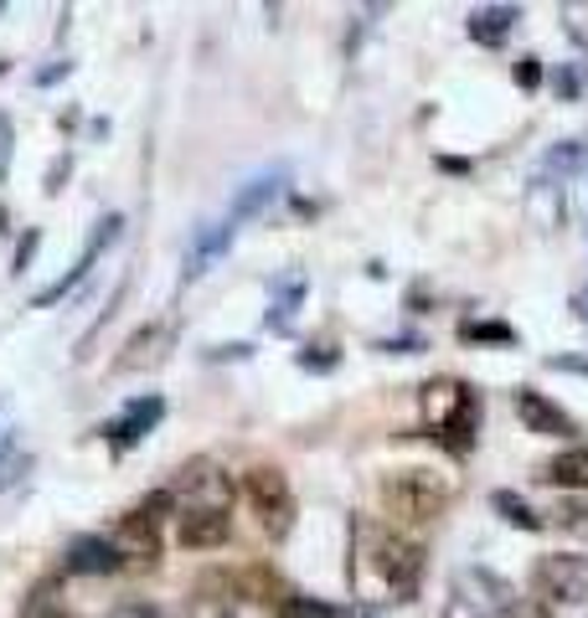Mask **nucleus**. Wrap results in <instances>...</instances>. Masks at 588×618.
<instances>
[{
  "label": "nucleus",
  "mask_w": 588,
  "mask_h": 618,
  "mask_svg": "<svg viewBox=\"0 0 588 618\" xmlns=\"http://www.w3.org/2000/svg\"><path fill=\"white\" fill-rule=\"evenodd\" d=\"M346 582L367 603H408L424 582V546L397 536L392 526L352 521V561Z\"/></svg>",
  "instance_id": "obj_1"
},
{
  "label": "nucleus",
  "mask_w": 588,
  "mask_h": 618,
  "mask_svg": "<svg viewBox=\"0 0 588 618\" xmlns=\"http://www.w3.org/2000/svg\"><path fill=\"white\" fill-rule=\"evenodd\" d=\"M418 403H424V428H429L433 444H444L450 454L465 459L475 448V428H480V397H475V386L460 382V376H433V382H424Z\"/></svg>",
  "instance_id": "obj_2"
},
{
  "label": "nucleus",
  "mask_w": 588,
  "mask_h": 618,
  "mask_svg": "<svg viewBox=\"0 0 588 618\" xmlns=\"http://www.w3.org/2000/svg\"><path fill=\"white\" fill-rule=\"evenodd\" d=\"M454 495H460V480L439 469H397L382 480V510L392 521H433L439 510L454 505Z\"/></svg>",
  "instance_id": "obj_3"
},
{
  "label": "nucleus",
  "mask_w": 588,
  "mask_h": 618,
  "mask_svg": "<svg viewBox=\"0 0 588 618\" xmlns=\"http://www.w3.org/2000/svg\"><path fill=\"white\" fill-rule=\"evenodd\" d=\"M531 593L548 608H584L588 603V557L578 552H552V557H537L531 567Z\"/></svg>",
  "instance_id": "obj_4"
},
{
  "label": "nucleus",
  "mask_w": 588,
  "mask_h": 618,
  "mask_svg": "<svg viewBox=\"0 0 588 618\" xmlns=\"http://www.w3.org/2000/svg\"><path fill=\"white\" fill-rule=\"evenodd\" d=\"M243 495H248L258 526H264L269 536H274V541L290 536V526H294V490H290V480H284V469H274V464H254V469L243 474Z\"/></svg>",
  "instance_id": "obj_5"
},
{
  "label": "nucleus",
  "mask_w": 588,
  "mask_h": 618,
  "mask_svg": "<svg viewBox=\"0 0 588 618\" xmlns=\"http://www.w3.org/2000/svg\"><path fill=\"white\" fill-rule=\"evenodd\" d=\"M166 490H171L176 510H228V505H233V480H228L222 464H212V459L181 464Z\"/></svg>",
  "instance_id": "obj_6"
},
{
  "label": "nucleus",
  "mask_w": 588,
  "mask_h": 618,
  "mask_svg": "<svg viewBox=\"0 0 588 618\" xmlns=\"http://www.w3.org/2000/svg\"><path fill=\"white\" fill-rule=\"evenodd\" d=\"M114 552L119 561H135V567H156L160 557V516H150L145 505H135L124 521L114 526Z\"/></svg>",
  "instance_id": "obj_7"
},
{
  "label": "nucleus",
  "mask_w": 588,
  "mask_h": 618,
  "mask_svg": "<svg viewBox=\"0 0 588 618\" xmlns=\"http://www.w3.org/2000/svg\"><path fill=\"white\" fill-rule=\"evenodd\" d=\"M511 407H516L522 428H527V433H537V438H573V433H578V423H573L568 412L552 403V397H542L537 386H516Z\"/></svg>",
  "instance_id": "obj_8"
},
{
  "label": "nucleus",
  "mask_w": 588,
  "mask_h": 618,
  "mask_svg": "<svg viewBox=\"0 0 588 618\" xmlns=\"http://www.w3.org/2000/svg\"><path fill=\"white\" fill-rule=\"evenodd\" d=\"M454 593H460V603L465 608H475V614H506L511 603H516V593H511L506 578H495V572H486V567H465L460 578H454Z\"/></svg>",
  "instance_id": "obj_9"
},
{
  "label": "nucleus",
  "mask_w": 588,
  "mask_h": 618,
  "mask_svg": "<svg viewBox=\"0 0 588 618\" xmlns=\"http://www.w3.org/2000/svg\"><path fill=\"white\" fill-rule=\"evenodd\" d=\"M160 418H166V397H160V392H150V397H135V403L124 407L114 423H103L98 433H103V438H109V444L124 454V448H135L139 438H145V433L160 423Z\"/></svg>",
  "instance_id": "obj_10"
},
{
  "label": "nucleus",
  "mask_w": 588,
  "mask_h": 618,
  "mask_svg": "<svg viewBox=\"0 0 588 618\" xmlns=\"http://www.w3.org/2000/svg\"><path fill=\"white\" fill-rule=\"evenodd\" d=\"M284 186H290V171H284V165H274V171H258L254 181H243V186H237L233 191V207H228V222H254L258 212H269V207H274V196L284 191Z\"/></svg>",
  "instance_id": "obj_11"
},
{
  "label": "nucleus",
  "mask_w": 588,
  "mask_h": 618,
  "mask_svg": "<svg viewBox=\"0 0 588 618\" xmlns=\"http://www.w3.org/2000/svg\"><path fill=\"white\" fill-rule=\"evenodd\" d=\"M62 567H68L73 578H109V572H119L124 561H119L109 536H73L68 541V552H62Z\"/></svg>",
  "instance_id": "obj_12"
},
{
  "label": "nucleus",
  "mask_w": 588,
  "mask_h": 618,
  "mask_svg": "<svg viewBox=\"0 0 588 618\" xmlns=\"http://www.w3.org/2000/svg\"><path fill=\"white\" fill-rule=\"evenodd\" d=\"M228 536H233V516L228 510H181L176 541L186 552H217V546H228Z\"/></svg>",
  "instance_id": "obj_13"
},
{
  "label": "nucleus",
  "mask_w": 588,
  "mask_h": 618,
  "mask_svg": "<svg viewBox=\"0 0 588 618\" xmlns=\"http://www.w3.org/2000/svg\"><path fill=\"white\" fill-rule=\"evenodd\" d=\"M233 232H237V227L228 222V217H222V222H207V227L196 232V243L186 248V269H181V273H186V279H201V273L212 269L222 252L233 248Z\"/></svg>",
  "instance_id": "obj_14"
},
{
  "label": "nucleus",
  "mask_w": 588,
  "mask_h": 618,
  "mask_svg": "<svg viewBox=\"0 0 588 618\" xmlns=\"http://www.w3.org/2000/svg\"><path fill=\"white\" fill-rule=\"evenodd\" d=\"M305 305V273H290V279H279L274 284V299H269V314H264V325L274 330V335H290L294 330V309Z\"/></svg>",
  "instance_id": "obj_15"
},
{
  "label": "nucleus",
  "mask_w": 588,
  "mask_h": 618,
  "mask_svg": "<svg viewBox=\"0 0 588 618\" xmlns=\"http://www.w3.org/2000/svg\"><path fill=\"white\" fill-rule=\"evenodd\" d=\"M542 484H558V490H588V448H563L558 459L542 464Z\"/></svg>",
  "instance_id": "obj_16"
},
{
  "label": "nucleus",
  "mask_w": 588,
  "mask_h": 618,
  "mask_svg": "<svg viewBox=\"0 0 588 618\" xmlns=\"http://www.w3.org/2000/svg\"><path fill=\"white\" fill-rule=\"evenodd\" d=\"M166 341H171V325H145V330H135V335H130V346H124V356H119L114 367H119V371L150 367V361H160Z\"/></svg>",
  "instance_id": "obj_17"
},
{
  "label": "nucleus",
  "mask_w": 588,
  "mask_h": 618,
  "mask_svg": "<svg viewBox=\"0 0 588 618\" xmlns=\"http://www.w3.org/2000/svg\"><path fill=\"white\" fill-rule=\"evenodd\" d=\"M522 21V11L516 5H480L470 16V37L480 41V47H501V41L511 37V26Z\"/></svg>",
  "instance_id": "obj_18"
},
{
  "label": "nucleus",
  "mask_w": 588,
  "mask_h": 618,
  "mask_svg": "<svg viewBox=\"0 0 588 618\" xmlns=\"http://www.w3.org/2000/svg\"><path fill=\"white\" fill-rule=\"evenodd\" d=\"M490 510H495L506 526H516V531H542V526H548L516 490H495V495H490Z\"/></svg>",
  "instance_id": "obj_19"
},
{
  "label": "nucleus",
  "mask_w": 588,
  "mask_h": 618,
  "mask_svg": "<svg viewBox=\"0 0 588 618\" xmlns=\"http://www.w3.org/2000/svg\"><path fill=\"white\" fill-rule=\"evenodd\" d=\"M460 341H465V346H516V330L501 325V320H465V325H460Z\"/></svg>",
  "instance_id": "obj_20"
},
{
  "label": "nucleus",
  "mask_w": 588,
  "mask_h": 618,
  "mask_svg": "<svg viewBox=\"0 0 588 618\" xmlns=\"http://www.w3.org/2000/svg\"><path fill=\"white\" fill-rule=\"evenodd\" d=\"M62 582H37V588H32V598L21 603V618H68L62 614Z\"/></svg>",
  "instance_id": "obj_21"
},
{
  "label": "nucleus",
  "mask_w": 588,
  "mask_h": 618,
  "mask_svg": "<svg viewBox=\"0 0 588 618\" xmlns=\"http://www.w3.org/2000/svg\"><path fill=\"white\" fill-rule=\"evenodd\" d=\"M274 618H341V608L326 598H305V593H284V603L274 608Z\"/></svg>",
  "instance_id": "obj_22"
},
{
  "label": "nucleus",
  "mask_w": 588,
  "mask_h": 618,
  "mask_svg": "<svg viewBox=\"0 0 588 618\" xmlns=\"http://www.w3.org/2000/svg\"><path fill=\"white\" fill-rule=\"evenodd\" d=\"M548 516H552V526H563V531H588V500H578V495H558Z\"/></svg>",
  "instance_id": "obj_23"
},
{
  "label": "nucleus",
  "mask_w": 588,
  "mask_h": 618,
  "mask_svg": "<svg viewBox=\"0 0 588 618\" xmlns=\"http://www.w3.org/2000/svg\"><path fill=\"white\" fill-rule=\"evenodd\" d=\"M26 464H32V459L16 448V438H0V490L16 480V474H26Z\"/></svg>",
  "instance_id": "obj_24"
},
{
  "label": "nucleus",
  "mask_w": 588,
  "mask_h": 618,
  "mask_svg": "<svg viewBox=\"0 0 588 618\" xmlns=\"http://www.w3.org/2000/svg\"><path fill=\"white\" fill-rule=\"evenodd\" d=\"M578 160H584V139H563V145L548 154V171H573Z\"/></svg>",
  "instance_id": "obj_25"
},
{
  "label": "nucleus",
  "mask_w": 588,
  "mask_h": 618,
  "mask_svg": "<svg viewBox=\"0 0 588 618\" xmlns=\"http://www.w3.org/2000/svg\"><path fill=\"white\" fill-rule=\"evenodd\" d=\"M511 77H516V88H527V94H531V88H542V58H531V52H527V58L511 67Z\"/></svg>",
  "instance_id": "obj_26"
},
{
  "label": "nucleus",
  "mask_w": 588,
  "mask_h": 618,
  "mask_svg": "<svg viewBox=\"0 0 588 618\" xmlns=\"http://www.w3.org/2000/svg\"><path fill=\"white\" fill-rule=\"evenodd\" d=\"M335 361H341V356H335L331 346H310V350H299V367H305V371H335Z\"/></svg>",
  "instance_id": "obj_27"
},
{
  "label": "nucleus",
  "mask_w": 588,
  "mask_h": 618,
  "mask_svg": "<svg viewBox=\"0 0 588 618\" xmlns=\"http://www.w3.org/2000/svg\"><path fill=\"white\" fill-rule=\"evenodd\" d=\"M501 618H558V614H552L548 603H537V598H516Z\"/></svg>",
  "instance_id": "obj_28"
},
{
  "label": "nucleus",
  "mask_w": 588,
  "mask_h": 618,
  "mask_svg": "<svg viewBox=\"0 0 588 618\" xmlns=\"http://www.w3.org/2000/svg\"><path fill=\"white\" fill-rule=\"evenodd\" d=\"M207 356H212V361H248V356H254V346H248V341H237V346H212Z\"/></svg>",
  "instance_id": "obj_29"
},
{
  "label": "nucleus",
  "mask_w": 588,
  "mask_h": 618,
  "mask_svg": "<svg viewBox=\"0 0 588 618\" xmlns=\"http://www.w3.org/2000/svg\"><path fill=\"white\" fill-rule=\"evenodd\" d=\"M37 243H41V232H37V227H26V237H21V248H16V273H26V263H32Z\"/></svg>",
  "instance_id": "obj_30"
},
{
  "label": "nucleus",
  "mask_w": 588,
  "mask_h": 618,
  "mask_svg": "<svg viewBox=\"0 0 588 618\" xmlns=\"http://www.w3.org/2000/svg\"><path fill=\"white\" fill-rule=\"evenodd\" d=\"M5 171H11V119L0 114V181H5Z\"/></svg>",
  "instance_id": "obj_31"
},
{
  "label": "nucleus",
  "mask_w": 588,
  "mask_h": 618,
  "mask_svg": "<svg viewBox=\"0 0 588 618\" xmlns=\"http://www.w3.org/2000/svg\"><path fill=\"white\" fill-rule=\"evenodd\" d=\"M73 171V160H68V154H62V160H52V171H47V191L58 196L62 191V175Z\"/></svg>",
  "instance_id": "obj_32"
},
{
  "label": "nucleus",
  "mask_w": 588,
  "mask_h": 618,
  "mask_svg": "<svg viewBox=\"0 0 588 618\" xmlns=\"http://www.w3.org/2000/svg\"><path fill=\"white\" fill-rule=\"evenodd\" d=\"M68 73H73V62H52V67L37 73V83H58V77H68Z\"/></svg>",
  "instance_id": "obj_33"
},
{
  "label": "nucleus",
  "mask_w": 588,
  "mask_h": 618,
  "mask_svg": "<svg viewBox=\"0 0 588 618\" xmlns=\"http://www.w3.org/2000/svg\"><path fill=\"white\" fill-rule=\"evenodd\" d=\"M418 346H424L418 335H403V341H382V346H377V350H403V356H408V350H418Z\"/></svg>",
  "instance_id": "obj_34"
},
{
  "label": "nucleus",
  "mask_w": 588,
  "mask_h": 618,
  "mask_svg": "<svg viewBox=\"0 0 588 618\" xmlns=\"http://www.w3.org/2000/svg\"><path fill=\"white\" fill-rule=\"evenodd\" d=\"M548 367L552 371H584V376H588V361H573V356H552Z\"/></svg>",
  "instance_id": "obj_35"
},
{
  "label": "nucleus",
  "mask_w": 588,
  "mask_h": 618,
  "mask_svg": "<svg viewBox=\"0 0 588 618\" xmlns=\"http://www.w3.org/2000/svg\"><path fill=\"white\" fill-rule=\"evenodd\" d=\"M558 94H563V98H578V73H558Z\"/></svg>",
  "instance_id": "obj_36"
},
{
  "label": "nucleus",
  "mask_w": 588,
  "mask_h": 618,
  "mask_svg": "<svg viewBox=\"0 0 588 618\" xmlns=\"http://www.w3.org/2000/svg\"><path fill=\"white\" fill-rule=\"evenodd\" d=\"M573 309H578V320H584V325H588V284H584V289H578V294H573Z\"/></svg>",
  "instance_id": "obj_37"
},
{
  "label": "nucleus",
  "mask_w": 588,
  "mask_h": 618,
  "mask_svg": "<svg viewBox=\"0 0 588 618\" xmlns=\"http://www.w3.org/2000/svg\"><path fill=\"white\" fill-rule=\"evenodd\" d=\"M124 618H160L156 608H145V603H135V608H124Z\"/></svg>",
  "instance_id": "obj_38"
}]
</instances>
